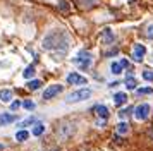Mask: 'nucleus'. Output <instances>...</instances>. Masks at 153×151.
Here are the masks:
<instances>
[{
    "label": "nucleus",
    "mask_w": 153,
    "mask_h": 151,
    "mask_svg": "<svg viewBox=\"0 0 153 151\" xmlns=\"http://www.w3.org/2000/svg\"><path fill=\"white\" fill-rule=\"evenodd\" d=\"M131 112H134V108H131V107L122 108L120 112H119V118H126V117H129V115H131Z\"/></svg>",
    "instance_id": "21"
},
{
    "label": "nucleus",
    "mask_w": 153,
    "mask_h": 151,
    "mask_svg": "<svg viewBox=\"0 0 153 151\" xmlns=\"http://www.w3.org/2000/svg\"><path fill=\"white\" fill-rule=\"evenodd\" d=\"M120 65H122V67H127V65H129V62L126 60V58H122V60H120Z\"/></svg>",
    "instance_id": "27"
},
{
    "label": "nucleus",
    "mask_w": 153,
    "mask_h": 151,
    "mask_svg": "<svg viewBox=\"0 0 153 151\" xmlns=\"http://www.w3.org/2000/svg\"><path fill=\"white\" fill-rule=\"evenodd\" d=\"M127 132H129V125L126 122H120L117 125V134H127Z\"/></svg>",
    "instance_id": "20"
},
{
    "label": "nucleus",
    "mask_w": 153,
    "mask_h": 151,
    "mask_svg": "<svg viewBox=\"0 0 153 151\" xmlns=\"http://www.w3.org/2000/svg\"><path fill=\"white\" fill-rule=\"evenodd\" d=\"M150 112H152V107L148 103H141L134 108V117H136V120H146L150 117Z\"/></svg>",
    "instance_id": "4"
},
{
    "label": "nucleus",
    "mask_w": 153,
    "mask_h": 151,
    "mask_svg": "<svg viewBox=\"0 0 153 151\" xmlns=\"http://www.w3.org/2000/svg\"><path fill=\"white\" fill-rule=\"evenodd\" d=\"M93 95V91L90 88H81L74 91V93H71L67 98H65V103H77V101H84V100H88L90 96Z\"/></svg>",
    "instance_id": "2"
},
{
    "label": "nucleus",
    "mask_w": 153,
    "mask_h": 151,
    "mask_svg": "<svg viewBox=\"0 0 153 151\" xmlns=\"http://www.w3.org/2000/svg\"><path fill=\"white\" fill-rule=\"evenodd\" d=\"M97 125H98V127H103V125H105V118H102V120H98V122H97Z\"/></svg>",
    "instance_id": "28"
},
{
    "label": "nucleus",
    "mask_w": 153,
    "mask_h": 151,
    "mask_svg": "<svg viewBox=\"0 0 153 151\" xmlns=\"http://www.w3.org/2000/svg\"><path fill=\"white\" fill-rule=\"evenodd\" d=\"M146 36H148L150 40H153V26H148V29H146Z\"/></svg>",
    "instance_id": "26"
},
{
    "label": "nucleus",
    "mask_w": 153,
    "mask_h": 151,
    "mask_svg": "<svg viewBox=\"0 0 153 151\" xmlns=\"http://www.w3.org/2000/svg\"><path fill=\"white\" fill-rule=\"evenodd\" d=\"M91 112H95L98 117H102V118H108V108L105 107V105H95L93 108H91Z\"/></svg>",
    "instance_id": "9"
},
{
    "label": "nucleus",
    "mask_w": 153,
    "mask_h": 151,
    "mask_svg": "<svg viewBox=\"0 0 153 151\" xmlns=\"http://www.w3.org/2000/svg\"><path fill=\"white\" fill-rule=\"evenodd\" d=\"M145 53H146L145 45H141V43L134 45V50H132V60L134 62H141L143 58H145Z\"/></svg>",
    "instance_id": "7"
},
{
    "label": "nucleus",
    "mask_w": 153,
    "mask_h": 151,
    "mask_svg": "<svg viewBox=\"0 0 153 151\" xmlns=\"http://www.w3.org/2000/svg\"><path fill=\"white\" fill-rule=\"evenodd\" d=\"M0 101H4V103L12 101V91L10 89H0Z\"/></svg>",
    "instance_id": "10"
},
{
    "label": "nucleus",
    "mask_w": 153,
    "mask_h": 151,
    "mask_svg": "<svg viewBox=\"0 0 153 151\" xmlns=\"http://www.w3.org/2000/svg\"><path fill=\"white\" fill-rule=\"evenodd\" d=\"M148 136H150V137H152V139H153V127H152V129H150V130H148Z\"/></svg>",
    "instance_id": "30"
},
{
    "label": "nucleus",
    "mask_w": 153,
    "mask_h": 151,
    "mask_svg": "<svg viewBox=\"0 0 153 151\" xmlns=\"http://www.w3.org/2000/svg\"><path fill=\"white\" fill-rule=\"evenodd\" d=\"M114 103H115L117 107L127 103V95H126V93H115V95H114Z\"/></svg>",
    "instance_id": "11"
},
{
    "label": "nucleus",
    "mask_w": 153,
    "mask_h": 151,
    "mask_svg": "<svg viewBox=\"0 0 153 151\" xmlns=\"http://www.w3.org/2000/svg\"><path fill=\"white\" fill-rule=\"evenodd\" d=\"M60 9H62V10H67V9H69V5H67V4H64V2H62V4H60Z\"/></svg>",
    "instance_id": "29"
},
{
    "label": "nucleus",
    "mask_w": 153,
    "mask_h": 151,
    "mask_svg": "<svg viewBox=\"0 0 153 151\" xmlns=\"http://www.w3.org/2000/svg\"><path fill=\"white\" fill-rule=\"evenodd\" d=\"M17 120V115H12V113H7V112H2L0 113V127L4 125H10L12 122Z\"/></svg>",
    "instance_id": "8"
},
{
    "label": "nucleus",
    "mask_w": 153,
    "mask_h": 151,
    "mask_svg": "<svg viewBox=\"0 0 153 151\" xmlns=\"http://www.w3.org/2000/svg\"><path fill=\"white\" fill-rule=\"evenodd\" d=\"M102 38H103L105 43H112L114 41V34H112V29H103V33H102Z\"/></svg>",
    "instance_id": "13"
},
{
    "label": "nucleus",
    "mask_w": 153,
    "mask_h": 151,
    "mask_svg": "<svg viewBox=\"0 0 153 151\" xmlns=\"http://www.w3.org/2000/svg\"><path fill=\"white\" fill-rule=\"evenodd\" d=\"M71 38L69 34L65 33L64 29H53V31H50L45 38H43V43L42 47L45 50H59V52H65L67 48H69V43Z\"/></svg>",
    "instance_id": "1"
},
{
    "label": "nucleus",
    "mask_w": 153,
    "mask_h": 151,
    "mask_svg": "<svg viewBox=\"0 0 153 151\" xmlns=\"http://www.w3.org/2000/svg\"><path fill=\"white\" fill-rule=\"evenodd\" d=\"M67 84H77V86H84L88 84V79L84 76H79L77 72H71L67 76Z\"/></svg>",
    "instance_id": "6"
},
{
    "label": "nucleus",
    "mask_w": 153,
    "mask_h": 151,
    "mask_svg": "<svg viewBox=\"0 0 153 151\" xmlns=\"http://www.w3.org/2000/svg\"><path fill=\"white\" fill-rule=\"evenodd\" d=\"M43 132H45V125L42 122H36L33 127V136H42Z\"/></svg>",
    "instance_id": "15"
},
{
    "label": "nucleus",
    "mask_w": 153,
    "mask_h": 151,
    "mask_svg": "<svg viewBox=\"0 0 153 151\" xmlns=\"http://www.w3.org/2000/svg\"><path fill=\"white\" fill-rule=\"evenodd\" d=\"M143 79L145 81H153V70H145L143 72Z\"/></svg>",
    "instance_id": "23"
},
{
    "label": "nucleus",
    "mask_w": 153,
    "mask_h": 151,
    "mask_svg": "<svg viewBox=\"0 0 153 151\" xmlns=\"http://www.w3.org/2000/svg\"><path fill=\"white\" fill-rule=\"evenodd\" d=\"M110 69H112V72H114L115 76H119L120 72H122V69H124V67L120 65V62H114V64L110 65Z\"/></svg>",
    "instance_id": "19"
},
{
    "label": "nucleus",
    "mask_w": 153,
    "mask_h": 151,
    "mask_svg": "<svg viewBox=\"0 0 153 151\" xmlns=\"http://www.w3.org/2000/svg\"><path fill=\"white\" fill-rule=\"evenodd\" d=\"M136 93L138 95H152L153 88H139V89H136Z\"/></svg>",
    "instance_id": "22"
},
{
    "label": "nucleus",
    "mask_w": 153,
    "mask_h": 151,
    "mask_svg": "<svg viewBox=\"0 0 153 151\" xmlns=\"http://www.w3.org/2000/svg\"><path fill=\"white\" fill-rule=\"evenodd\" d=\"M2 148H4V146H2V144H0V150H2Z\"/></svg>",
    "instance_id": "31"
},
{
    "label": "nucleus",
    "mask_w": 153,
    "mask_h": 151,
    "mask_svg": "<svg viewBox=\"0 0 153 151\" xmlns=\"http://www.w3.org/2000/svg\"><path fill=\"white\" fill-rule=\"evenodd\" d=\"M43 86V82L40 81V79H33V81L28 82V89H31V91H36V89H40Z\"/></svg>",
    "instance_id": "14"
},
{
    "label": "nucleus",
    "mask_w": 153,
    "mask_h": 151,
    "mask_svg": "<svg viewBox=\"0 0 153 151\" xmlns=\"http://www.w3.org/2000/svg\"><path fill=\"white\" fill-rule=\"evenodd\" d=\"M22 107H24L26 110H35V103L33 101H24L22 103Z\"/></svg>",
    "instance_id": "24"
},
{
    "label": "nucleus",
    "mask_w": 153,
    "mask_h": 151,
    "mask_svg": "<svg viewBox=\"0 0 153 151\" xmlns=\"http://www.w3.org/2000/svg\"><path fill=\"white\" fill-rule=\"evenodd\" d=\"M16 139L19 141V143H24L26 139H29V132L26 129H21V130H17V134H16Z\"/></svg>",
    "instance_id": "12"
},
{
    "label": "nucleus",
    "mask_w": 153,
    "mask_h": 151,
    "mask_svg": "<svg viewBox=\"0 0 153 151\" xmlns=\"http://www.w3.org/2000/svg\"><path fill=\"white\" fill-rule=\"evenodd\" d=\"M21 105H22L21 101H12V103H10V110H17Z\"/></svg>",
    "instance_id": "25"
},
{
    "label": "nucleus",
    "mask_w": 153,
    "mask_h": 151,
    "mask_svg": "<svg viewBox=\"0 0 153 151\" xmlns=\"http://www.w3.org/2000/svg\"><path fill=\"white\" fill-rule=\"evenodd\" d=\"M72 62L79 65L81 69H88L91 65V62H93V55L90 52H86V50H81V52H77V55L72 58Z\"/></svg>",
    "instance_id": "3"
},
{
    "label": "nucleus",
    "mask_w": 153,
    "mask_h": 151,
    "mask_svg": "<svg viewBox=\"0 0 153 151\" xmlns=\"http://www.w3.org/2000/svg\"><path fill=\"white\" fill-rule=\"evenodd\" d=\"M126 88H127V89H136V88H138V81H136L132 76H129V77L126 79Z\"/></svg>",
    "instance_id": "16"
},
{
    "label": "nucleus",
    "mask_w": 153,
    "mask_h": 151,
    "mask_svg": "<svg viewBox=\"0 0 153 151\" xmlns=\"http://www.w3.org/2000/svg\"><path fill=\"white\" fill-rule=\"evenodd\" d=\"M62 91H64L62 84H52L50 88H47L45 91H43V98H45V100H50V98L57 96L59 93H62Z\"/></svg>",
    "instance_id": "5"
},
{
    "label": "nucleus",
    "mask_w": 153,
    "mask_h": 151,
    "mask_svg": "<svg viewBox=\"0 0 153 151\" xmlns=\"http://www.w3.org/2000/svg\"><path fill=\"white\" fill-rule=\"evenodd\" d=\"M22 76H24V79H31V77L35 76V65H28V67L24 69Z\"/></svg>",
    "instance_id": "17"
},
{
    "label": "nucleus",
    "mask_w": 153,
    "mask_h": 151,
    "mask_svg": "<svg viewBox=\"0 0 153 151\" xmlns=\"http://www.w3.org/2000/svg\"><path fill=\"white\" fill-rule=\"evenodd\" d=\"M38 120H36V117H28V118H24L22 122H19V125H21L22 129H26L28 125H31V124H36Z\"/></svg>",
    "instance_id": "18"
}]
</instances>
